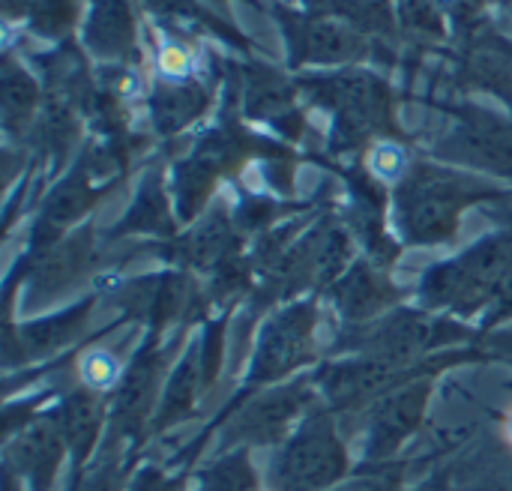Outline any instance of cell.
I'll use <instances>...</instances> for the list:
<instances>
[{
  "mask_svg": "<svg viewBox=\"0 0 512 491\" xmlns=\"http://www.w3.org/2000/svg\"><path fill=\"white\" fill-rule=\"evenodd\" d=\"M507 438H510V444H512V414H510V420H507Z\"/></svg>",
  "mask_w": 512,
  "mask_h": 491,
  "instance_id": "7",
  "label": "cell"
},
{
  "mask_svg": "<svg viewBox=\"0 0 512 491\" xmlns=\"http://www.w3.org/2000/svg\"><path fill=\"white\" fill-rule=\"evenodd\" d=\"M15 45V30L9 21H3V48H12Z\"/></svg>",
  "mask_w": 512,
  "mask_h": 491,
  "instance_id": "6",
  "label": "cell"
},
{
  "mask_svg": "<svg viewBox=\"0 0 512 491\" xmlns=\"http://www.w3.org/2000/svg\"><path fill=\"white\" fill-rule=\"evenodd\" d=\"M366 168L375 180L387 183V186H396L405 180L408 168H411V156L408 150L399 144V141H375L369 150H366Z\"/></svg>",
  "mask_w": 512,
  "mask_h": 491,
  "instance_id": "2",
  "label": "cell"
},
{
  "mask_svg": "<svg viewBox=\"0 0 512 491\" xmlns=\"http://www.w3.org/2000/svg\"><path fill=\"white\" fill-rule=\"evenodd\" d=\"M123 366L108 348H87L78 357V378L93 393H108L120 384Z\"/></svg>",
  "mask_w": 512,
  "mask_h": 491,
  "instance_id": "1",
  "label": "cell"
},
{
  "mask_svg": "<svg viewBox=\"0 0 512 491\" xmlns=\"http://www.w3.org/2000/svg\"><path fill=\"white\" fill-rule=\"evenodd\" d=\"M114 90H117V96H120L123 102H135V99L144 96V75H141L138 69H123V72L117 75Z\"/></svg>",
  "mask_w": 512,
  "mask_h": 491,
  "instance_id": "4",
  "label": "cell"
},
{
  "mask_svg": "<svg viewBox=\"0 0 512 491\" xmlns=\"http://www.w3.org/2000/svg\"><path fill=\"white\" fill-rule=\"evenodd\" d=\"M153 66L159 72L162 81H171V84H183L195 75L198 69V60H195V51L171 36H162L159 45H156V54H153Z\"/></svg>",
  "mask_w": 512,
  "mask_h": 491,
  "instance_id": "3",
  "label": "cell"
},
{
  "mask_svg": "<svg viewBox=\"0 0 512 491\" xmlns=\"http://www.w3.org/2000/svg\"><path fill=\"white\" fill-rule=\"evenodd\" d=\"M90 285H93L96 294H117V291L126 288V276H123L120 270H102V273L93 276Z\"/></svg>",
  "mask_w": 512,
  "mask_h": 491,
  "instance_id": "5",
  "label": "cell"
}]
</instances>
